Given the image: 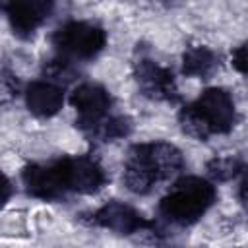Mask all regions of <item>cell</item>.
Returning a JSON list of instances; mask_svg holds the SVG:
<instances>
[{"label": "cell", "instance_id": "1", "mask_svg": "<svg viewBox=\"0 0 248 248\" xmlns=\"http://www.w3.org/2000/svg\"><path fill=\"white\" fill-rule=\"evenodd\" d=\"M182 169L184 155L176 145L169 141H143L130 147L122 180L130 192L145 196L157 184L174 178Z\"/></svg>", "mask_w": 248, "mask_h": 248}, {"label": "cell", "instance_id": "2", "mask_svg": "<svg viewBox=\"0 0 248 248\" xmlns=\"http://www.w3.org/2000/svg\"><path fill=\"white\" fill-rule=\"evenodd\" d=\"M236 122V103L225 87H207L196 101L186 103L178 110V124L182 132L198 141L229 134Z\"/></svg>", "mask_w": 248, "mask_h": 248}, {"label": "cell", "instance_id": "3", "mask_svg": "<svg viewBox=\"0 0 248 248\" xmlns=\"http://www.w3.org/2000/svg\"><path fill=\"white\" fill-rule=\"evenodd\" d=\"M215 200L217 190L209 178L182 176L174 180L170 190L159 200L157 211L163 221L174 227H190L211 209Z\"/></svg>", "mask_w": 248, "mask_h": 248}, {"label": "cell", "instance_id": "4", "mask_svg": "<svg viewBox=\"0 0 248 248\" xmlns=\"http://www.w3.org/2000/svg\"><path fill=\"white\" fill-rule=\"evenodd\" d=\"M52 45L62 58L91 60L107 46V31L91 21H66L52 33Z\"/></svg>", "mask_w": 248, "mask_h": 248}, {"label": "cell", "instance_id": "5", "mask_svg": "<svg viewBox=\"0 0 248 248\" xmlns=\"http://www.w3.org/2000/svg\"><path fill=\"white\" fill-rule=\"evenodd\" d=\"M132 74L143 97L159 103H170V105L180 101V93H178L172 70H169L167 66H161L151 56L140 54L132 62Z\"/></svg>", "mask_w": 248, "mask_h": 248}, {"label": "cell", "instance_id": "6", "mask_svg": "<svg viewBox=\"0 0 248 248\" xmlns=\"http://www.w3.org/2000/svg\"><path fill=\"white\" fill-rule=\"evenodd\" d=\"M91 225L101 227L105 231L122 234V236H132V234H161L157 232V225L147 221L136 207L124 203V202H107L99 209H95L89 217Z\"/></svg>", "mask_w": 248, "mask_h": 248}, {"label": "cell", "instance_id": "7", "mask_svg": "<svg viewBox=\"0 0 248 248\" xmlns=\"http://www.w3.org/2000/svg\"><path fill=\"white\" fill-rule=\"evenodd\" d=\"M62 182L68 194H95L107 184V172L99 159L89 153L58 159Z\"/></svg>", "mask_w": 248, "mask_h": 248}, {"label": "cell", "instance_id": "8", "mask_svg": "<svg viewBox=\"0 0 248 248\" xmlns=\"http://www.w3.org/2000/svg\"><path fill=\"white\" fill-rule=\"evenodd\" d=\"M21 182L29 196L43 202H56L68 196L58 159L50 163H31L21 170Z\"/></svg>", "mask_w": 248, "mask_h": 248}, {"label": "cell", "instance_id": "9", "mask_svg": "<svg viewBox=\"0 0 248 248\" xmlns=\"http://www.w3.org/2000/svg\"><path fill=\"white\" fill-rule=\"evenodd\" d=\"M70 105L78 112L76 126L83 130L110 112L112 95L108 93L107 87L93 81H85V83H79L70 93Z\"/></svg>", "mask_w": 248, "mask_h": 248}, {"label": "cell", "instance_id": "10", "mask_svg": "<svg viewBox=\"0 0 248 248\" xmlns=\"http://www.w3.org/2000/svg\"><path fill=\"white\" fill-rule=\"evenodd\" d=\"M54 10V0H12L4 14L8 23L19 39H29L48 19Z\"/></svg>", "mask_w": 248, "mask_h": 248}, {"label": "cell", "instance_id": "11", "mask_svg": "<svg viewBox=\"0 0 248 248\" xmlns=\"http://www.w3.org/2000/svg\"><path fill=\"white\" fill-rule=\"evenodd\" d=\"M27 110L37 118H52L64 107V85L50 79H35L23 89Z\"/></svg>", "mask_w": 248, "mask_h": 248}, {"label": "cell", "instance_id": "12", "mask_svg": "<svg viewBox=\"0 0 248 248\" xmlns=\"http://www.w3.org/2000/svg\"><path fill=\"white\" fill-rule=\"evenodd\" d=\"M219 54L205 45H192L182 54V74L188 78L207 79L219 70Z\"/></svg>", "mask_w": 248, "mask_h": 248}, {"label": "cell", "instance_id": "13", "mask_svg": "<svg viewBox=\"0 0 248 248\" xmlns=\"http://www.w3.org/2000/svg\"><path fill=\"white\" fill-rule=\"evenodd\" d=\"M87 138L95 140V141H116L122 140L126 136H130L132 132V120L124 114H107L103 118H99L97 122H93L91 126L81 130Z\"/></svg>", "mask_w": 248, "mask_h": 248}, {"label": "cell", "instance_id": "14", "mask_svg": "<svg viewBox=\"0 0 248 248\" xmlns=\"http://www.w3.org/2000/svg\"><path fill=\"white\" fill-rule=\"evenodd\" d=\"M242 172H244V159L238 155H221L205 163V174L213 184L234 180Z\"/></svg>", "mask_w": 248, "mask_h": 248}, {"label": "cell", "instance_id": "15", "mask_svg": "<svg viewBox=\"0 0 248 248\" xmlns=\"http://www.w3.org/2000/svg\"><path fill=\"white\" fill-rule=\"evenodd\" d=\"M19 93V79L12 70H0V105L10 103Z\"/></svg>", "mask_w": 248, "mask_h": 248}, {"label": "cell", "instance_id": "16", "mask_svg": "<svg viewBox=\"0 0 248 248\" xmlns=\"http://www.w3.org/2000/svg\"><path fill=\"white\" fill-rule=\"evenodd\" d=\"M14 196V184L4 170H0V207H4Z\"/></svg>", "mask_w": 248, "mask_h": 248}, {"label": "cell", "instance_id": "17", "mask_svg": "<svg viewBox=\"0 0 248 248\" xmlns=\"http://www.w3.org/2000/svg\"><path fill=\"white\" fill-rule=\"evenodd\" d=\"M231 60H232V66H234L240 74H244V72H246V46H244V45H238V46L232 50Z\"/></svg>", "mask_w": 248, "mask_h": 248}, {"label": "cell", "instance_id": "18", "mask_svg": "<svg viewBox=\"0 0 248 248\" xmlns=\"http://www.w3.org/2000/svg\"><path fill=\"white\" fill-rule=\"evenodd\" d=\"M10 2H12V0H0V12H4V8H6Z\"/></svg>", "mask_w": 248, "mask_h": 248}]
</instances>
